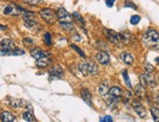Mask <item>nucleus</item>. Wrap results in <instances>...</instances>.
<instances>
[{
    "label": "nucleus",
    "instance_id": "28",
    "mask_svg": "<svg viewBox=\"0 0 159 122\" xmlns=\"http://www.w3.org/2000/svg\"><path fill=\"white\" fill-rule=\"evenodd\" d=\"M123 78H124V81H125V83H126V85H127L128 88H132V85H131V81H130V78H129V76H128V73H127V71H123Z\"/></svg>",
    "mask_w": 159,
    "mask_h": 122
},
{
    "label": "nucleus",
    "instance_id": "29",
    "mask_svg": "<svg viewBox=\"0 0 159 122\" xmlns=\"http://www.w3.org/2000/svg\"><path fill=\"white\" fill-rule=\"evenodd\" d=\"M23 118L26 121H33L34 120L33 115H32V113H29V111H26V113H23Z\"/></svg>",
    "mask_w": 159,
    "mask_h": 122
},
{
    "label": "nucleus",
    "instance_id": "23",
    "mask_svg": "<svg viewBox=\"0 0 159 122\" xmlns=\"http://www.w3.org/2000/svg\"><path fill=\"white\" fill-rule=\"evenodd\" d=\"M150 113L153 117V120L156 122H159V108H156V106H151Z\"/></svg>",
    "mask_w": 159,
    "mask_h": 122
},
{
    "label": "nucleus",
    "instance_id": "14",
    "mask_svg": "<svg viewBox=\"0 0 159 122\" xmlns=\"http://www.w3.org/2000/svg\"><path fill=\"white\" fill-rule=\"evenodd\" d=\"M31 56L33 57L34 59H39V58H42V57H46V56H49L48 53H46V52L42 51L41 49L39 48H36V49H33L31 51Z\"/></svg>",
    "mask_w": 159,
    "mask_h": 122
},
{
    "label": "nucleus",
    "instance_id": "18",
    "mask_svg": "<svg viewBox=\"0 0 159 122\" xmlns=\"http://www.w3.org/2000/svg\"><path fill=\"white\" fill-rule=\"evenodd\" d=\"M0 119L4 122H11L15 120V116L8 111H4V113L0 114Z\"/></svg>",
    "mask_w": 159,
    "mask_h": 122
},
{
    "label": "nucleus",
    "instance_id": "3",
    "mask_svg": "<svg viewBox=\"0 0 159 122\" xmlns=\"http://www.w3.org/2000/svg\"><path fill=\"white\" fill-rule=\"evenodd\" d=\"M104 33H105V35L106 36V38L108 39L109 42H111V43L116 46H120V43L122 42L121 41L120 34L113 30H111V29H106V28L104 29Z\"/></svg>",
    "mask_w": 159,
    "mask_h": 122
},
{
    "label": "nucleus",
    "instance_id": "5",
    "mask_svg": "<svg viewBox=\"0 0 159 122\" xmlns=\"http://www.w3.org/2000/svg\"><path fill=\"white\" fill-rule=\"evenodd\" d=\"M140 79H141V84H143V85L148 86V87H150V88L155 87L156 84H157L156 83V80H155V77L150 73L141 74V75L140 76Z\"/></svg>",
    "mask_w": 159,
    "mask_h": 122
},
{
    "label": "nucleus",
    "instance_id": "33",
    "mask_svg": "<svg viewBox=\"0 0 159 122\" xmlns=\"http://www.w3.org/2000/svg\"><path fill=\"white\" fill-rule=\"evenodd\" d=\"M23 1L29 5H38L42 0H23Z\"/></svg>",
    "mask_w": 159,
    "mask_h": 122
},
{
    "label": "nucleus",
    "instance_id": "24",
    "mask_svg": "<svg viewBox=\"0 0 159 122\" xmlns=\"http://www.w3.org/2000/svg\"><path fill=\"white\" fill-rule=\"evenodd\" d=\"M79 70L84 75H88V64H87V62H81L80 64H79Z\"/></svg>",
    "mask_w": 159,
    "mask_h": 122
},
{
    "label": "nucleus",
    "instance_id": "15",
    "mask_svg": "<svg viewBox=\"0 0 159 122\" xmlns=\"http://www.w3.org/2000/svg\"><path fill=\"white\" fill-rule=\"evenodd\" d=\"M120 59L122 60L124 63L127 64H133V62H134V58H133L132 55L129 54V53H126V52H123V53H121V55H120Z\"/></svg>",
    "mask_w": 159,
    "mask_h": 122
},
{
    "label": "nucleus",
    "instance_id": "22",
    "mask_svg": "<svg viewBox=\"0 0 159 122\" xmlns=\"http://www.w3.org/2000/svg\"><path fill=\"white\" fill-rule=\"evenodd\" d=\"M120 37H121V41H122L123 43L129 44L130 43V40H131V37H132V34L128 31L122 32V33H120Z\"/></svg>",
    "mask_w": 159,
    "mask_h": 122
},
{
    "label": "nucleus",
    "instance_id": "36",
    "mask_svg": "<svg viewBox=\"0 0 159 122\" xmlns=\"http://www.w3.org/2000/svg\"><path fill=\"white\" fill-rule=\"evenodd\" d=\"M71 39H72L73 41H80L81 37L79 36V34L75 33V34H72V35H71Z\"/></svg>",
    "mask_w": 159,
    "mask_h": 122
},
{
    "label": "nucleus",
    "instance_id": "25",
    "mask_svg": "<svg viewBox=\"0 0 159 122\" xmlns=\"http://www.w3.org/2000/svg\"><path fill=\"white\" fill-rule=\"evenodd\" d=\"M10 103H11V106L13 108H21V106H23V101L19 99L11 98L10 99Z\"/></svg>",
    "mask_w": 159,
    "mask_h": 122
},
{
    "label": "nucleus",
    "instance_id": "38",
    "mask_svg": "<svg viewBox=\"0 0 159 122\" xmlns=\"http://www.w3.org/2000/svg\"><path fill=\"white\" fill-rule=\"evenodd\" d=\"M101 121H108V122H110V121H112V118L110 117V116H105V117H101Z\"/></svg>",
    "mask_w": 159,
    "mask_h": 122
},
{
    "label": "nucleus",
    "instance_id": "16",
    "mask_svg": "<svg viewBox=\"0 0 159 122\" xmlns=\"http://www.w3.org/2000/svg\"><path fill=\"white\" fill-rule=\"evenodd\" d=\"M109 93V96L110 97H113V98H116V99H119L121 96V94H122V91H121V89L119 88V87H112V88L109 89L108 91Z\"/></svg>",
    "mask_w": 159,
    "mask_h": 122
},
{
    "label": "nucleus",
    "instance_id": "39",
    "mask_svg": "<svg viewBox=\"0 0 159 122\" xmlns=\"http://www.w3.org/2000/svg\"><path fill=\"white\" fill-rule=\"evenodd\" d=\"M0 29H3V30H5V29H7V26H1V24H0Z\"/></svg>",
    "mask_w": 159,
    "mask_h": 122
},
{
    "label": "nucleus",
    "instance_id": "34",
    "mask_svg": "<svg viewBox=\"0 0 159 122\" xmlns=\"http://www.w3.org/2000/svg\"><path fill=\"white\" fill-rule=\"evenodd\" d=\"M71 47H72V48L74 49V50H76V52H77V53L80 55L81 57H83V58H85V54L83 53V52L81 51V49H79L77 46H75V45H71Z\"/></svg>",
    "mask_w": 159,
    "mask_h": 122
},
{
    "label": "nucleus",
    "instance_id": "37",
    "mask_svg": "<svg viewBox=\"0 0 159 122\" xmlns=\"http://www.w3.org/2000/svg\"><path fill=\"white\" fill-rule=\"evenodd\" d=\"M114 2H115V0H106V6L109 7V8L113 6Z\"/></svg>",
    "mask_w": 159,
    "mask_h": 122
},
{
    "label": "nucleus",
    "instance_id": "7",
    "mask_svg": "<svg viewBox=\"0 0 159 122\" xmlns=\"http://www.w3.org/2000/svg\"><path fill=\"white\" fill-rule=\"evenodd\" d=\"M132 106H133L134 109H135V111L138 113V115L140 116L141 118L146 117V110H145V108H143V106L138 101V100H134V101L132 102Z\"/></svg>",
    "mask_w": 159,
    "mask_h": 122
},
{
    "label": "nucleus",
    "instance_id": "2",
    "mask_svg": "<svg viewBox=\"0 0 159 122\" xmlns=\"http://www.w3.org/2000/svg\"><path fill=\"white\" fill-rule=\"evenodd\" d=\"M40 16H41V18L49 24H54L55 23H56L57 18H58V17H57L56 12H54L53 10L49 9V8L41 10V11H40Z\"/></svg>",
    "mask_w": 159,
    "mask_h": 122
},
{
    "label": "nucleus",
    "instance_id": "27",
    "mask_svg": "<svg viewBox=\"0 0 159 122\" xmlns=\"http://www.w3.org/2000/svg\"><path fill=\"white\" fill-rule=\"evenodd\" d=\"M43 38H44V42H45V44L47 46H51L52 45V36H51V34L49 33V32H46V33L44 34Z\"/></svg>",
    "mask_w": 159,
    "mask_h": 122
},
{
    "label": "nucleus",
    "instance_id": "40",
    "mask_svg": "<svg viewBox=\"0 0 159 122\" xmlns=\"http://www.w3.org/2000/svg\"><path fill=\"white\" fill-rule=\"evenodd\" d=\"M155 62L159 64V57H158V58H156V59H155Z\"/></svg>",
    "mask_w": 159,
    "mask_h": 122
},
{
    "label": "nucleus",
    "instance_id": "31",
    "mask_svg": "<svg viewBox=\"0 0 159 122\" xmlns=\"http://www.w3.org/2000/svg\"><path fill=\"white\" fill-rule=\"evenodd\" d=\"M124 6H125V7H130V8H133L135 10L138 9V7L136 6L135 3H134L133 1H131V0H126L125 3H124Z\"/></svg>",
    "mask_w": 159,
    "mask_h": 122
},
{
    "label": "nucleus",
    "instance_id": "6",
    "mask_svg": "<svg viewBox=\"0 0 159 122\" xmlns=\"http://www.w3.org/2000/svg\"><path fill=\"white\" fill-rule=\"evenodd\" d=\"M36 15L32 12H27V11H24V21L28 27H34L37 24V21H36Z\"/></svg>",
    "mask_w": 159,
    "mask_h": 122
},
{
    "label": "nucleus",
    "instance_id": "30",
    "mask_svg": "<svg viewBox=\"0 0 159 122\" xmlns=\"http://www.w3.org/2000/svg\"><path fill=\"white\" fill-rule=\"evenodd\" d=\"M141 21V17L138 16V15H134V16L131 17L130 23L132 24H138Z\"/></svg>",
    "mask_w": 159,
    "mask_h": 122
},
{
    "label": "nucleus",
    "instance_id": "9",
    "mask_svg": "<svg viewBox=\"0 0 159 122\" xmlns=\"http://www.w3.org/2000/svg\"><path fill=\"white\" fill-rule=\"evenodd\" d=\"M49 73H50L51 76L53 77H57V78H63L64 77V71L63 68L59 66H52L49 70Z\"/></svg>",
    "mask_w": 159,
    "mask_h": 122
},
{
    "label": "nucleus",
    "instance_id": "10",
    "mask_svg": "<svg viewBox=\"0 0 159 122\" xmlns=\"http://www.w3.org/2000/svg\"><path fill=\"white\" fill-rule=\"evenodd\" d=\"M134 92H135V95L138 97L139 99H143L145 97V89L141 84H138L135 86L134 88Z\"/></svg>",
    "mask_w": 159,
    "mask_h": 122
},
{
    "label": "nucleus",
    "instance_id": "12",
    "mask_svg": "<svg viewBox=\"0 0 159 122\" xmlns=\"http://www.w3.org/2000/svg\"><path fill=\"white\" fill-rule=\"evenodd\" d=\"M80 95L83 99V101L88 104V106H92V96L87 89H82L80 92Z\"/></svg>",
    "mask_w": 159,
    "mask_h": 122
},
{
    "label": "nucleus",
    "instance_id": "11",
    "mask_svg": "<svg viewBox=\"0 0 159 122\" xmlns=\"http://www.w3.org/2000/svg\"><path fill=\"white\" fill-rule=\"evenodd\" d=\"M51 59L48 58V56L46 57H42V58H39L36 60V66L38 68H46L49 64H51Z\"/></svg>",
    "mask_w": 159,
    "mask_h": 122
},
{
    "label": "nucleus",
    "instance_id": "35",
    "mask_svg": "<svg viewBox=\"0 0 159 122\" xmlns=\"http://www.w3.org/2000/svg\"><path fill=\"white\" fill-rule=\"evenodd\" d=\"M24 45H26V46H30L33 44V41H32L30 38H24Z\"/></svg>",
    "mask_w": 159,
    "mask_h": 122
},
{
    "label": "nucleus",
    "instance_id": "13",
    "mask_svg": "<svg viewBox=\"0 0 159 122\" xmlns=\"http://www.w3.org/2000/svg\"><path fill=\"white\" fill-rule=\"evenodd\" d=\"M87 64H88V74L96 75L99 71V68L97 66V64L94 61H88L87 62Z\"/></svg>",
    "mask_w": 159,
    "mask_h": 122
},
{
    "label": "nucleus",
    "instance_id": "4",
    "mask_svg": "<svg viewBox=\"0 0 159 122\" xmlns=\"http://www.w3.org/2000/svg\"><path fill=\"white\" fill-rule=\"evenodd\" d=\"M22 12H24V9L15 3L8 4L3 10V13L5 15H10V16H19Z\"/></svg>",
    "mask_w": 159,
    "mask_h": 122
},
{
    "label": "nucleus",
    "instance_id": "1",
    "mask_svg": "<svg viewBox=\"0 0 159 122\" xmlns=\"http://www.w3.org/2000/svg\"><path fill=\"white\" fill-rule=\"evenodd\" d=\"M143 44L150 49L157 50L159 49V34L154 29H148L143 34Z\"/></svg>",
    "mask_w": 159,
    "mask_h": 122
},
{
    "label": "nucleus",
    "instance_id": "41",
    "mask_svg": "<svg viewBox=\"0 0 159 122\" xmlns=\"http://www.w3.org/2000/svg\"><path fill=\"white\" fill-rule=\"evenodd\" d=\"M156 103L159 104V97H157V98H156Z\"/></svg>",
    "mask_w": 159,
    "mask_h": 122
},
{
    "label": "nucleus",
    "instance_id": "19",
    "mask_svg": "<svg viewBox=\"0 0 159 122\" xmlns=\"http://www.w3.org/2000/svg\"><path fill=\"white\" fill-rule=\"evenodd\" d=\"M108 91H109V86H108V82L105 81V82H103V83H101V85L99 86V93H100L101 96H105L108 93Z\"/></svg>",
    "mask_w": 159,
    "mask_h": 122
},
{
    "label": "nucleus",
    "instance_id": "17",
    "mask_svg": "<svg viewBox=\"0 0 159 122\" xmlns=\"http://www.w3.org/2000/svg\"><path fill=\"white\" fill-rule=\"evenodd\" d=\"M1 48L7 49V50H13L15 49L14 42L11 39H3L1 41Z\"/></svg>",
    "mask_w": 159,
    "mask_h": 122
},
{
    "label": "nucleus",
    "instance_id": "20",
    "mask_svg": "<svg viewBox=\"0 0 159 122\" xmlns=\"http://www.w3.org/2000/svg\"><path fill=\"white\" fill-rule=\"evenodd\" d=\"M73 17L75 18L76 22H77V23L79 24V26H81V28L84 29V30H85V32H86V29H85V23H84V20H83V18L81 17V15L79 14V13H77V12H74V13H73Z\"/></svg>",
    "mask_w": 159,
    "mask_h": 122
},
{
    "label": "nucleus",
    "instance_id": "26",
    "mask_svg": "<svg viewBox=\"0 0 159 122\" xmlns=\"http://www.w3.org/2000/svg\"><path fill=\"white\" fill-rule=\"evenodd\" d=\"M66 16H69V14L64 8H60L58 10V12H57V17H58L59 19L64 18V17H66Z\"/></svg>",
    "mask_w": 159,
    "mask_h": 122
},
{
    "label": "nucleus",
    "instance_id": "21",
    "mask_svg": "<svg viewBox=\"0 0 159 122\" xmlns=\"http://www.w3.org/2000/svg\"><path fill=\"white\" fill-rule=\"evenodd\" d=\"M60 26H61L62 28L66 31H70L73 29L72 22H60Z\"/></svg>",
    "mask_w": 159,
    "mask_h": 122
},
{
    "label": "nucleus",
    "instance_id": "32",
    "mask_svg": "<svg viewBox=\"0 0 159 122\" xmlns=\"http://www.w3.org/2000/svg\"><path fill=\"white\" fill-rule=\"evenodd\" d=\"M145 73H151L153 70H154V68H153L152 64H150V63H145Z\"/></svg>",
    "mask_w": 159,
    "mask_h": 122
},
{
    "label": "nucleus",
    "instance_id": "8",
    "mask_svg": "<svg viewBox=\"0 0 159 122\" xmlns=\"http://www.w3.org/2000/svg\"><path fill=\"white\" fill-rule=\"evenodd\" d=\"M96 59H97V61L101 64H108L109 63V61H110L109 55L106 53V52H99V53L96 55Z\"/></svg>",
    "mask_w": 159,
    "mask_h": 122
}]
</instances>
